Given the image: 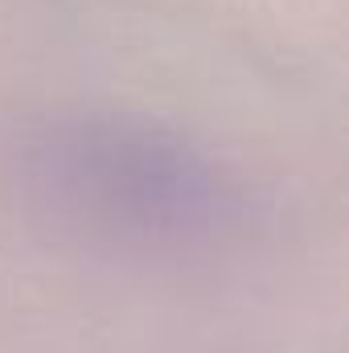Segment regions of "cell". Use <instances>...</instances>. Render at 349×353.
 Returning <instances> with one entry per match:
<instances>
[{
  "mask_svg": "<svg viewBox=\"0 0 349 353\" xmlns=\"http://www.w3.org/2000/svg\"><path fill=\"white\" fill-rule=\"evenodd\" d=\"M33 176L50 201L94 230L177 243L230 218V189L185 140L136 119H70L33 144Z\"/></svg>",
  "mask_w": 349,
  "mask_h": 353,
  "instance_id": "1",
  "label": "cell"
}]
</instances>
